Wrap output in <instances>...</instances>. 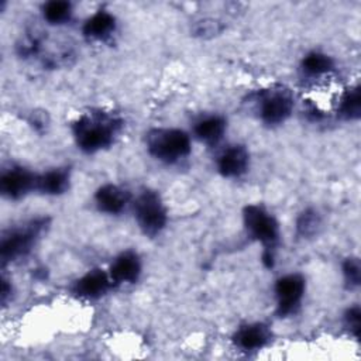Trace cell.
Wrapping results in <instances>:
<instances>
[{
	"label": "cell",
	"instance_id": "ffe728a7",
	"mask_svg": "<svg viewBox=\"0 0 361 361\" xmlns=\"http://www.w3.org/2000/svg\"><path fill=\"white\" fill-rule=\"evenodd\" d=\"M44 20L51 25H62L68 23L73 14L72 4L66 0H51L42 4Z\"/></svg>",
	"mask_w": 361,
	"mask_h": 361
},
{
	"label": "cell",
	"instance_id": "8992f818",
	"mask_svg": "<svg viewBox=\"0 0 361 361\" xmlns=\"http://www.w3.org/2000/svg\"><path fill=\"white\" fill-rule=\"evenodd\" d=\"M134 220L140 231L152 238L162 233L168 223V210L161 195L154 189H142L131 200Z\"/></svg>",
	"mask_w": 361,
	"mask_h": 361
},
{
	"label": "cell",
	"instance_id": "cb8c5ba5",
	"mask_svg": "<svg viewBox=\"0 0 361 361\" xmlns=\"http://www.w3.org/2000/svg\"><path fill=\"white\" fill-rule=\"evenodd\" d=\"M11 292H13L11 285L8 283V281H7L6 278H3V279H1V303H3V305L6 303V300H7V298L10 296Z\"/></svg>",
	"mask_w": 361,
	"mask_h": 361
},
{
	"label": "cell",
	"instance_id": "6da1fadb",
	"mask_svg": "<svg viewBox=\"0 0 361 361\" xmlns=\"http://www.w3.org/2000/svg\"><path fill=\"white\" fill-rule=\"evenodd\" d=\"M123 128V120L116 113L90 109L72 123V137L85 154H97L110 148Z\"/></svg>",
	"mask_w": 361,
	"mask_h": 361
},
{
	"label": "cell",
	"instance_id": "9a60e30c",
	"mask_svg": "<svg viewBox=\"0 0 361 361\" xmlns=\"http://www.w3.org/2000/svg\"><path fill=\"white\" fill-rule=\"evenodd\" d=\"M116 28L117 20L114 14H111L109 10L100 8L85 20L82 25V34L87 41L104 42L113 37Z\"/></svg>",
	"mask_w": 361,
	"mask_h": 361
},
{
	"label": "cell",
	"instance_id": "30bf717a",
	"mask_svg": "<svg viewBox=\"0 0 361 361\" xmlns=\"http://www.w3.org/2000/svg\"><path fill=\"white\" fill-rule=\"evenodd\" d=\"M250 168V151L243 144L224 147L216 158L217 172L227 179L243 176Z\"/></svg>",
	"mask_w": 361,
	"mask_h": 361
},
{
	"label": "cell",
	"instance_id": "ba28073f",
	"mask_svg": "<svg viewBox=\"0 0 361 361\" xmlns=\"http://www.w3.org/2000/svg\"><path fill=\"white\" fill-rule=\"evenodd\" d=\"M37 173L32 171L13 165L8 169H4L0 175V192L3 197L8 200H20L28 193L35 190Z\"/></svg>",
	"mask_w": 361,
	"mask_h": 361
},
{
	"label": "cell",
	"instance_id": "e0dca14e",
	"mask_svg": "<svg viewBox=\"0 0 361 361\" xmlns=\"http://www.w3.org/2000/svg\"><path fill=\"white\" fill-rule=\"evenodd\" d=\"M334 69V59L322 51H310L300 61V71L307 78H320Z\"/></svg>",
	"mask_w": 361,
	"mask_h": 361
},
{
	"label": "cell",
	"instance_id": "277c9868",
	"mask_svg": "<svg viewBox=\"0 0 361 361\" xmlns=\"http://www.w3.org/2000/svg\"><path fill=\"white\" fill-rule=\"evenodd\" d=\"M47 227L48 219L37 217L18 227L4 231L0 240L1 264L6 265L28 255Z\"/></svg>",
	"mask_w": 361,
	"mask_h": 361
},
{
	"label": "cell",
	"instance_id": "3957f363",
	"mask_svg": "<svg viewBox=\"0 0 361 361\" xmlns=\"http://www.w3.org/2000/svg\"><path fill=\"white\" fill-rule=\"evenodd\" d=\"M148 154L166 165L179 164L192 152L189 133L176 127H155L145 134Z\"/></svg>",
	"mask_w": 361,
	"mask_h": 361
},
{
	"label": "cell",
	"instance_id": "52a82bcc",
	"mask_svg": "<svg viewBox=\"0 0 361 361\" xmlns=\"http://www.w3.org/2000/svg\"><path fill=\"white\" fill-rule=\"evenodd\" d=\"M306 292V279L298 272H290L279 276L274 285L276 302V314L288 317L296 314Z\"/></svg>",
	"mask_w": 361,
	"mask_h": 361
},
{
	"label": "cell",
	"instance_id": "7a4b0ae2",
	"mask_svg": "<svg viewBox=\"0 0 361 361\" xmlns=\"http://www.w3.org/2000/svg\"><path fill=\"white\" fill-rule=\"evenodd\" d=\"M243 224L248 237L262 245V264L267 268H272L275 264V250L281 237L276 217L265 206L251 203L243 209Z\"/></svg>",
	"mask_w": 361,
	"mask_h": 361
},
{
	"label": "cell",
	"instance_id": "ac0fdd59",
	"mask_svg": "<svg viewBox=\"0 0 361 361\" xmlns=\"http://www.w3.org/2000/svg\"><path fill=\"white\" fill-rule=\"evenodd\" d=\"M337 116L345 121H355L361 116L360 86H350L343 92L337 104Z\"/></svg>",
	"mask_w": 361,
	"mask_h": 361
},
{
	"label": "cell",
	"instance_id": "d6986e66",
	"mask_svg": "<svg viewBox=\"0 0 361 361\" xmlns=\"http://www.w3.org/2000/svg\"><path fill=\"white\" fill-rule=\"evenodd\" d=\"M322 226H323V220H322V216L320 213L313 209V207H306L303 209L296 220H295V231H296V235L303 238V240H309V238H313L316 237L320 230H322Z\"/></svg>",
	"mask_w": 361,
	"mask_h": 361
},
{
	"label": "cell",
	"instance_id": "603a6c76",
	"mask_svg": "<svg viewBox=\"0 0 361 361\" xmlns=\"http://www.w3.org/2000/svg\"><path fill=\"white\" fill-rule=\"evenodd\" d=\"M220 31V28H217V24L216 21H202L199 23L197 28H196V34H200V35H213V34H217Z\"/></svg>",
	"mask_w": 361,
	"mask_h": 361
},
{
	"label": "cell",
	"instance_id": "4fadbf2b",
	"mask_svg": "<svg viewBox=\"0 0 361 361\" xmlns=\"http://www.w3.org/2000/svg\"><path fill=\"white\" fill-rule=\"evenodd\" d=\"M94 204L99 212L106 214H120L131 202V195L127 189L116 183H104L94 192Z\"/></svg>",
	"mask_w": 361,
	"mask_h": 361
},
{
	"label": "cell",
	"instance_id": "5bb4252c",
	"mask_svg": "<svg viewBox=\"0 0 361 361\" xmlns=\"http://www.w3.org/2000/svg\"><path fill=\"white\" fill-rule=\"evenodd\" d=\"M192 131L196 140L209 147H214L223 140L227 131V120L217 113L202 114L193 121Z\"/></svg>",
	"mask_w": 361,
	"mask_h": 361
},
{
	"label": "cell",
	"instance_id": "7402d4cb",
	"mask_svg": "<svg viewBox=\"0 0 361 361\" xmlns=\"http://www.w3.org/2000/svg\"><path fill=\"white\" fill-rule=\"evenodd\" d=\"M343 323L350 334L358 340L361 331V309L358 305L348 306L343 313Z\"/></svg>",
	"mask_w": 361,
	"mask_h": 361
},
{
	"label": "cell",
	"instance_id": "44dd1931",
	"mask_svg": "<svg viewBox=\"0 0 361 361\" xmlns=\"http://www.w3.org/2000/svg\"><path fill=\"white\" fill-rule=\"evenodd\" d=\"M341 274L348 289H357L361 283V264L360 258L350 255L341 264Z\"/></svg>",
	"mask_w": 361,
	"mask_h": 361
},
{
	"label": "cell",
	"instance_id": "7c38bea8",
	"mask_svg": "<svg viewBox=\"0 0 361 361\" xmlns=\"http://www.w3.org/2000/svg\"><path fill=\"white\" fill-rule=\"evenodd\" d=\"M141 271V258L133 250H126L116 255L107 269L114 286L135 283L140 279Z\"/></svg>",
	"mask_w": 361,
	"mask_h": 361
},
{
	"label": "cell",
	"instance_id": "9c48e42d",
	"mask_svg": "<svg viewBox=\"0 0 361 361\" xmlns=\"http://www.w3.org/2000/svg\"><path fill=\"white\" fill-rule=\"evenodd\" d=\"M113 286V281L107 271L93 268L73 281L71 285V292L79 299L96 300L104 296Z\"/></svg>",
	"mask_w": 361,
	"mask_h": 361
},
{
	"label": "cell",
	"instance_id": "5b68a950",
	"mask_svg": "<svg viewBox=\"0 0 361 361\" xmlns=\"http://www.w3.org/2000/svg\"><path fill=\"white\" fill-rule=\"evenodd\" d=\"M295 99L292 92L281 85L269 86L254 94V110L258 120L275 127L283 124L293 113Z\"/></svg>",
	"mask_w": 361,
	"mask_h": 361
},
{
	"label": "cell",
	"instance_id": "2e32d148",
	"mask_svg": "<svg viewBox=\"0 0 361 361\" xmlns=\"http://www.w3.org/2000/svg\"><path fill=\"white\" fill-rule=\"evenodd\" d=\"M71 188V168L69 166H55L37 173L35 192L45 196H59L69 190Z\"/></svg>",
	"mask_w": 361,
	"mask_h": 361
},
{
	"label": "cell",
	"instance_id": "8fae6325",
	"mask_svg": "<svg viewBox=\"0 0 361 361\" xmlns=\"http://www.w3.org/2000/svg\"><path fill=\"white\" fill-rule=\"evenodd\" d=\"M272 340V331L262 322L244 323L235 329L231 341L241 351H258L267 347Z\"/></svg>",
	"mask_w": 361,
	"mask_h": 361
}]
</instances>
